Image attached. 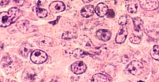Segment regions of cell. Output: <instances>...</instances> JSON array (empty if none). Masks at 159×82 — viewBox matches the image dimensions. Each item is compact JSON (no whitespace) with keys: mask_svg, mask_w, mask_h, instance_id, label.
Segmentation results:
<instances>
[{"mask_svg":"<svg viewBox=\"0 0 159 82\" xmlns=\"http://www.w3.org/2000/svg\"><path fill=\"white\" fill-rule=\"evenodd\" d=\"M16 26L20 32L25 34L34 33L38 30V28L36 26L32 24L30 21L25 20L18 22L16 24Z\"/></svg>","mask_w":159,"mask_h":82,"instance_id":"cell-2","label":"cell"},{"mask_svg":"<svg viewBox=\"0 0 159 82\" xmlns=\"http://www.w3.org/2000/svg\"><path fill=\"white\" fill-rule=\"evenodd\" d=\"M138 9V5L136 3H131L129 4L128 6V11L131 14H135L137 12Z\"/></svg>","mask_w":159,"mask_h":82,"instance_id":"cell-21","label":"cell"},{"mask_svg":"<svg viewBox=\"0 0 159 82\" xmlns=\"http://www.w3.org/2000/svg\"><path fill=\"white\" fill-rule=\"evenodd\" d=\"M129 41L133 44H139L141 42V38L139 36H136L134 34H131L129 38Z\"/></svg>","mask_w":159,"mask_h":82,"instance_id":"cell-20","label":"cell"},{"mask_svg":"<svg viewBox=\"0 0 159 82\" xmlns=\"http://www.w3.org/2000/svg\"><path fill=\"white\" fill-rule=\"evenodd\" d=\"M65 5L61 1H54L51 2L49 6V9L51 12L57 14L62 12L65 10Z\"/></svg>","mask_w":159,"mask_h":82,"instance_id":"cell-8","label":"cell"},{"mask_svg":"<svg viewBox=\"0 0 159 82\" xmlns=\"http://www.w3.org/2000/svg\"><path fill=\"white\" fill-rule=\"evenodd\" d=\"M143 64L141 62L137 61H133L127 66L126 69L129 73L134 76H138L143 72Z\"/></svg>","mask_w":159,"mask_h":82,"instance_id":"cell-4","label":"cell"},{"mask_svg":"<svg viewBox=\"0 0 159 82\" xmlns=\"http://www.w3.org/2000/svg\"><path fill=\"white\" fill-rule=\"evenodd\" d=\"M73 54L74 56L77 59L83 58V57H84L85 56L87 55V53L86 52H84V51L80 49H77L74 51Z\"/></svg>","mask_w":159,"mask_h":82,"instance_id":"cell-19","label":"cell"},{"mask_svg":"<svg viewBox=\"0 0 159 82\" xmlns=\"http://www.w3.org/2000/svg\"><path fill=\"white\" fill-rule=\"evenodd\" d=\"M107 16L109 18H113L115 16V13L112 10H108Z\"/></svg>","mask_w":159,"mask_h":82,"instance_id":"cell-25","label":"cell"},{"mask_svg":"<svg viewBox=\"0 0 159 82\" xmlns=\"http://www.w3.org/2000/svg\"><path fill=\"white\" fill-rule=\"evenodd\" d=\"M47 54L45 52L39 49L32 52L30 56V60L32 63L37 64L44 63L47 61Z\"/></svg>","mask_w":159,"mask_h":82,"instance_id":"cell-3","label":"cell"},{"mask_svg":"<svg viewBox=\"0 0 159 82\" xmlns=\"http://www.w3.org/2000/svg\"><path fill=\"white\" fill-rule=\"evenodd\" d=\"M152 58L159 61V45H155L150 52Z\"/></svg>","mask_w":159,"mask_h":82,"instance_id":"cell-18","label":"cell"},{"mask_svg":"<svg viewBox=\"0 0 159 82\" xmlns=\"http://www.w3.org/2000/svg\"><path fill=\"white\" fill-rule=\"evenodd\" d=\"M134 31L138 33H141L143 30V21L139 17H135L133 19Z\"/></svg>","mask_w":159,"mask_h":82,"instance_id":"cell-15","label":"cell"},{"mask_svg":"<svg viewBox=\"0 0 159 82\" xmlns=\"http://www.w3.org/2000/svg\"><path fill=\"white\" fill-rule=\"evenodd\" d=\"M9 2H10L9 1H6V0H5V1H1V2H0V5H1V6H6V5L9 4Z\"/></svg>","mask_w":159,"mask_h":82,"instance_id":"cell-27","label":"cell"},{"mask_svg":"<svg viewBox=\"0 0 159 82\" xmlns=\"http://www.w3.org/2000/svg\"><path fill=\"white\" fill-rule=\"evenodd\" d=\"M14 2H16V4L19 6H23L24 2H25V1H22V0H20V1H15Z\"/></svg>","mask_w":159,"mask_h":82,"instance_id":"cell-26","label":"cell"},{"mask_svg":"<svg viewBox=\"0 0 159 82\" xmlns=\"http://www.w3.org/2000/svg\"><path fill=\"white\" fill-rule=\"evenodd\" d=\"M36 2H38L37 4L38 6H40V5H43L45 2H46V1H36Z\"/></svg>","mask_w":159,"mask_h":82,"instance_id":"cell-28","label":"cell"},{"mask_svg":"<svg viewBox=\"0 0 159 82\" xmlns=\"http://www.w3.org/2000/svg\"><path fill=\"white\" fill-rule=\"evenodd\" d=\"M94 11V6L92 5H88L84 6L81 10V14L84 17L89 18L93 15Z\"/></svg>","mask_w":159,"mask_h":82,"instance_id":"cell-14","label":"cell"},{"mask_svg":"<svg viewBox=\"0 0 159 82\" xmlns=\"http://www.w3.org/2000/svg\"><path fill=\"white\" fill-rule=\"evenodd\" d=\"M35 12H36L37 16L41 18L46 17L48 14L47 10L40 8L39 6H36L35 7Z\"/></svg>","mask_w":159,"mask_h":82,"instance_id":"cell-17","label":"cell"},{"mask_svg":"<svg viewBox=\"0 0 159 82\" xmlns=\"http://www.w3.org/2000/svg\"><path fill=\"white\" fill-rule=\"evenodd\" d=\"M53 43V41L49 37H42L38 39L37 44L41 47H48L52 45Z\"/></svg>","mask_w":159,"mask_h":82,"instance_id":"cell-12","label":"cell"},{"mask_svg":"<svg viewBox=\"0 0 159 82\" xmlns=\"http://www.w3.org/2000/svg\"><path fill=\"white\" fill-rule=\"evenodd\" d=\"M111 33L108 29H100L96 33V36L98 39L103 41H107L111 39Z\"/></svg>","mask_w":159,"mask_h":82,"instance_id":"cell-10","label":"cell"},{"mask_svg":"<svg viewBox=\"0 0 159 82\" xmlns=\"http://www.w3.org/2000/svg\"><path fill=\"white\" fill-rule=\"evenodd\" d=\"M138 82H143V81H138Z\"/></svg>","mask_w":159,"mask_h":82,"instance_id":"cell-30","label":"cell"},{"mask_svg":"<svg viewBox=\"0 0 159 82\" xmlns=\"http://www.w3.org/2000/svg\"><path fill=\"white\" fill-rule=\"evenodd\" d=\"M11 63V60L9 57H6L5 59H2L1 61L2 65L3 66H6L9 65Z\"/></svg>","mask_w":159,"mask_h":82,"instance_id":"cell-23","label":"cell"},{"mask_svg":"<svg viewBox=\"0 0 159 82\" xmlns=\"http://www.w3.org/2000/svg\"><path fill=\"white\" fill-rule=\"evenodd\" d=\"M130 60V57L128 55H124L122 56L121 59V61L123 64H126L128 63Z\"/></svg>","mask_w":159,"mask_h":82,"instance_id":"cell-24","label":"cell"},{"mask_svg":"<svg viewBox=\"0 0 159 82\" xmlns=\"http://www.w3.org/2000/svg\"><path fill=\"white\" fill-rule=\"evenodd\" d=\"M87 82H111L109 78L102 74H94Z\"/></svg>","mask_w":159,"mask_h":82,"instance_id":"cell-13","label":"cell"},{"mask_svg":"<svg viewBox=\"0 0 159 82\" xmlns=\"http://www.w3.org/2000/svg\"><path fill=\"white\" fill-rule=\"evenodd\" d=\"M128 35V31L126 27H121L117 33L116 37V41L118 44L124 43Z\"/></svg>","mask_w":159,"mask_h":82,"instance_id":"cell-9","label":"cell"},{"mask_svg":"<svg viewBox=\"0 0 159 82\" xmlns=\"http://www.w3.org/2000/svg\"><path fill=\"white\" fill-rule=\"evenodd\" d=\"M21 10L17 7H11L6 12L0 14V25L2 28H6L15 23L22 15Z\"/></svg>","mask_w":159,"mask_h":82,"instance_id":"cell-1","label":"cell"},{"mask_svg":"<svg viewBox=\"0 0 159 82\" xmlns=\"http://www.w3.org/2000/svg\"><path fill=\"white\" fill-rule=\"evenodd\" d=\"M108 7L106 4L102 2L99 3L96 6L94 11L98 16L100 17H104L108 12Z\"/></svg>","mask_w":159,"mask_h":82,"instance_id":"cell-11","label":"cell"},{"mask_svg":"<svg viewBox=\"0 0 159 82\" xmlns=\"http://www.w3.org/2000/svg\"><path fill=\"white\" fill-rule=\"evenodd\" d=\"M31 49H32V47L29 43H24L20 47V54L23 57L26 58L29 55L30 52L31 51Z\"/></svg>","mask_w":159,"mask_h":82,"instance_id":"cell-16","label":"cell"},{"mask_svg":"<svg viewBox=\"0 0 159 82\" xmlns=\"http://www.w3.org/2000/svg\"><path fill=\"white\" fill-rule=\"evenodd\" d=\"M36 74L34 69L28 68L24 70L22 78L25 82H34L36 78Z\"/></svg>","mask_w":159,"mask_h":82,"instance_id":"cell-6","label":"cell"},{"mask_svg":"<svg viewBox=\"0 0 159 82\" xmlns=\"http://www.w3.org/2000/svg\"><path fill=\"white\" fill-rule=\"evenodd\" d=\"M87 68L86 64L82 61H76L71 65L72 72L77 75L83 73L87 70Z\"/></svg>","mask_w":159,"mask_h":82,"instance_id":"cell-7","label":"cell"},{"mask_svg":"<svg viewBox=\"0 0 159 82\" xmlns=\"http://www.w3.org/2000/svg\"><path fill=\"white\" fill-rule=\"evenodd\" d=\"M127 22V19L126 16H122L119 18L118 20V24L122 26H124L125 25Z\"/></svg>","mask_w":159,"mask_h":82,"instance_id":"cell-22","label":"cell"},{"mask_svg":"<svg viewBox=\"0 0 159 82\" xmlns=\"http://www.w3.org/2000/svg\"><path fill=\"white\" fill-rule=\"evenodd\" d=\"M141 7L143 10L147 11H153L157 10L159 7V3L158 1L153 0H141L139 1Z\"/></svg>","mask_w":159,"mask_h":82,"instance_id":"cell-5","label":"cell"},{"mask_svg":"<svg viewBox=\"0 0 159 82\" xmlns=\"http://www.w3.org/2000/svg\"><path fill=\"white\" fill-rule=\"evenodd\" d=\"M93 1H86V0H83V2H84V3H88V2H92Z\"/></svg>","mask_w":159,"mask_h":82,"instance_id":"cell-29","label":"cell"}]
</instances>
